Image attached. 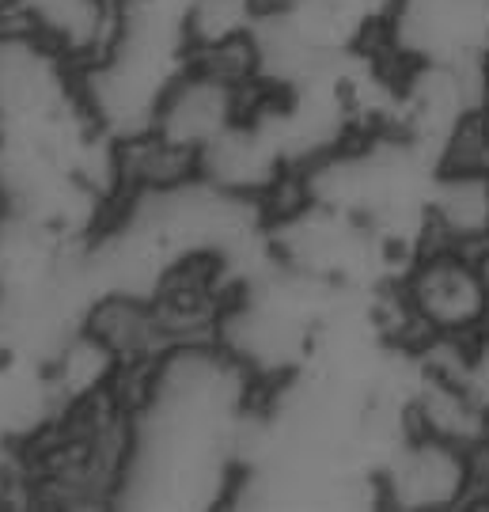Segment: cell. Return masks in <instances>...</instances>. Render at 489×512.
<instances>
[{
	"label": "cell",
	"instance_id": "obj_3",
	"mask_svg": "<svg viewBox=\"0 0 489 512\" xmlns=\"http://www.w3.org/2000/svg\"><path fill=\"white\" fill-rule=\"evenodd\" d=\"M380 505L406 512L459 509L471 494V448L410 429L376 471Z\"/></svg>",
	"mask_w": 489,
	"mask_h": 512
},
{
	"label": "cell",
	"instance_id": "obj_5",
	"mask_svg": "<svg viewBox=\"0 0 489 512\" xmlns=\"http://www.w3.org/2000/svg\"><path fill=\"white\" fill-rule=\"evenodd\" d=\"M425 243L486 255L489 251V171L436 167L425 194Z\"/></svg>",
	"mask_w": 489,
	"mask_h": 512
},
{
	"label": "cell",
	"instance_id": "obj_4",
	"mask_svg": "<svg viewBox=\"0 0 489 512\" xmlns=\"http://www.w3.org/2000/svg\"><path fill=\"white\" fill-rule=\"evenodd\" d=\"M399 65L489 57V0H399L387 23Z\"/></svg>",
	"mask_w": 489,
	"mask_h": 512
},
{
	"label": "cell",
	"instance_id": "obj_2",
	"mask_svg": "<svg viewBox=\"0 0 489 512\" xmlns=\"http://www.w3.org/2000/svg\"><path fill=\"white\" fill-rule=\"evenodd\" d=\"M262 92L266 88H247L190 57L182 73L163 88L148 129L167 145L201 156L217 137L251 114Z\"/></svg>",
	"mask_w": 489,
	"mask_h": 512
},
{
	"label": "cell",
	"instance_id": "obj_7",
	"mask_svg": "<svg viewBox=\"0 0 489 512\" xmlns=\"http://www.w3.org/2000/svg\"><path fill=\"white\" fill-rule=\"evenodd\" d=\"M467 505H489V433L471 444V494Z\"/></svg>",
	"mask_w": 489,
	"mask_h": 512
},
{
	"label": "cell",
	"instance_id": "obj_8",
	"mask_svg": "<svg viewBox=\"0 0 489 512\" xmlns=\"http://www.w3.org/2000/svg\"><path fill=\"white\" fill-rule=\"evenodd\" d=\"M482 114H486V122H489V99H486V107H482Z\"/></svg>",
	"mask_w": 489,
	"mask_h": 512
},
{
	"label": "cell",
	"instance_id": "obj_1",
	"mask_svg": "<svg viewBox=\"0 0 489 512\" xmlns=\"http://www.w3.org/2000/svg\"><path fill=\"white\" fill-rule=\"evenodd\" d=\"M399 300L417 346L425 338H471L489 323V274L482 255L425 243L402 274Z\"/></svg>",
	"mask_w": 489,
	"mask_h": 512
},
{
	"label": "cell",
	"instance_id": "obj_6",
	"mask_svg": "<svg viewBox=\"0 0 489 512\" xmlns=\"http://www.w3.org/2000/svg\"><path fill=\"white\" fill-rule=\"evenodd\" d=\"M266 12L262 0H190L182 16V35L190 54H205L239 38H251Z\"/></svg>",
	"mask_w": 489,
	"mask_h": 512
}]
</instances>
